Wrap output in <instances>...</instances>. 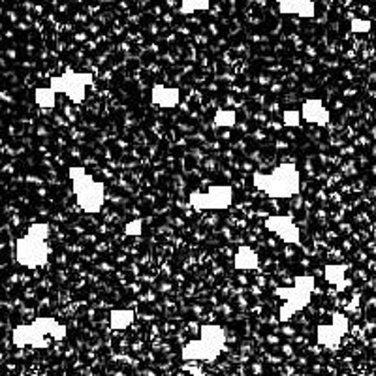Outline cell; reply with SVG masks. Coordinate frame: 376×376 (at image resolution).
<instances>
[{
  "instance_id": "obj_1",
  "label": "cell",
  "mask_w": 376,
  "mask_h": 376,
  "mask_svg": "<svg viewBox=\"0 0 376 376\" xmlns=\"http://www.w3.org/2000/svg\"><path fill=\"white\" fill-rule=\"evenodd\" d=\"M66 333H68L66 325L58 324L51 316H42L30 324L15 325L12 331V341L18 348L30 346L44 350L51 344V339H47V337H53V341H63Z\"/></svg>"
},
{
  "instance_id": "obj_2",
  "label": "cell",
  "mask_w": 376,
  "mask_h": 376,
  "mask_svg": "<svg viewBox=\"0 0 376 376\" xmlns=\"http://www.w3.org/2000/svg\"><path fill=\"white\" fill-rule=\"evenodd\" d=\"M252 182L258 190H262L263 194H268L269 198H280V200L299 194V190H301L299 170L290 162L280 164L271 173L256 171L252 175Z\"/></svg>"
},
{
  "instance_id": "obj_3",
  "label": "cell",
  "mask_w": 376,
  "mask_h": 376,
  "mask_svg": "<svg viewBox=\"0 0 376 376\" xmlns=\"http://www.w3.org/2000/svg\"><path fill=\"white\" fill-rule=\"evenodd\" d=\"M68 177L74 187V194L77 206L89 215H96L102 209L106 201V184L96 181L94 177L81 165H72L68 170Z\"/></svg>"
},
{
  "instance_id": "obj_4",
  "label": "cell",
  "mask_w": 376,
  "mask_h": 376,
  "mask_svg": "<svg viewBox=\"0 0 376 376\" xmlns=\"http://www.w3.org/2000/svg\"><path fill=\"white\" fill-rule=\"evenodd\" d=\"M226 344V331L218 324L201 325L200 339L182 346L181 358L184 361H215Z\"/></svg>"
},
{
  "instance_id": "obj_5",
  "label": "cell",
  "mask_w": 376,
  "mask_h": 376,
  "mask_svg": "<svg viewBox=\"0 0 376 376\" xmlns=\"http://www.w3.org/2000/svg\"><path fill=\"white\" fill-rule=\"evenodd\" d=\"M316 280L311 275H303V277H296L294 286L290 288H277V296L280 299H284L282 307L279 308V320L280 322H288L296 313L303 311L311 303V296H313Z\"/></svg>"
},
{
  "instance_id": "obj_6",
  "label": "cell",
  "mask_w": 376,
  "mask_h": 376,
  "mask_svg": "<svg viewBox=\"0 0 376 376\" xmlns=\"http://www.w3.org/2000/svg\"><path fill=\"white\" fill-rule=\"evenodd\" d=\"M49 245L47 241L38 239L35 235L25 234L23 237H19L15 241V260L19 265H23L27 269H36L46 265L49 262Z\"/></svg>"
},
{
  "instance_id": "obj_7",
  "label": "cell",
  "mask_w": 376,
  "mask_h": 376,
  "mask_svg": "<svg viewBox=\"0 0 376 376\" xmlns=\"http://www.w3.org/2000/svg\"><path fill=\"white\" fill-rule=\"evenodd\" d=\"M94 81V75L89 74V72H74V70H68L64 72L63 75H57L53 77L49 83H51V91L57 94V92H63V94H68V98L74 104H81L85 100L87 87L92 85Z\"/></svg>"
},
{
  "instance_id": "obj_8",
  "label": "cell",
  "mask_w": 376,
  "mask_h": 376,
  "mask_svg": "<svg viewBox=\"0 0 376 376\" xmlns=\"http://www.w3.org/2000/svg\"><path fill=\"white\" fill-rule=\"evenodd\" d=\"M232 200H234V190L226 184L211 187L207 192L196 190L188 198L190 206L194 207L196 211H223L232 206Z\"/></svg>"
},
{
  "instance_id": "obj_9",
  "label": "cell",
  "mask_w": 376,
  "mask_h": 376,
  "mask_svg": "<svg viewBox=\"0 0 376 376\" xmlns=\"http://www.w3.org/2000/svg\"><path fill=\"white\" fill-rule=\"evenodd\" d=\"M348 327H350V320L346 318V314L335 313L331 316V324H320L316 327V341L320 346L327 350H337L342 337L348 333Z\"/></svg>"
},
{
  "instance_id": "obj_10",
  "label": "cell",
  "mask_w": 376,
  "mask_h": 376,
  "mask_svg": "<svg viewBox=\"0 0 376 376\" xmlns=\"http://www.w3.org/2000/svg\"><path fill=\"white\" fill-rule=\"evenodd\" d=\"M265 228L279 235V239L288 243V245H301V234H299V228L294 224L292 217H284V215L269 217L265 220Z\"/></svg>"
},
{
  "instance_id": "obj_11",
  "label": "cell",
  "mask_w": 376,
  "mask_h": 376,
  "mask_svg": "<svg viewBox=\"0 0 376 376\" xmlns=\"http://www.w3.org/2000/svg\"><path fill=\"white\" fill-rule=\"evenodd\" d=\"M299 113H301V119L307 120L308 125L316 126H325L331 119L330 111H327V108H325L320 98H308L307 102L303 104Z\"/></svg>"
},
{
  "instance_id": "obj_12",
  "label": "cell",
  "mask_w": 376,
  "mask_h": 376,
  "mask_svg": "<svg viewBox=\"0 0 376 376\" xmlns=\"http://www.w3.org/2000/svg\"><path fill=\"white\" fill-rule=\"evenodd\" d=\"M279 12L284 15L313 19L316 15L314 0H279Z\"/></svg>"
},
{
  "instance_id": "obj_13",
  "label": "cell",
  "mask_w": 376,
  "mask_h": 376,
  "mask_svg": "<svg viewBox=\"0 0 376 376\" xmlns=\"http://www.w3.org/2000/svg\"><path fill=\"white\" fill-rule=\"evenodd\" d=\"M153 104H156L158 108H175L179 100H181V91L177 87H164V85H154L153 92H151Z\"/></svg>"
},
{
  "instance_id": "obj_14",
  "label": "cell",
  "mask_w": 376,
  "mask_h": 376,
  "mask_svg": "<svg viewBox=\"0 0 376 376\" xmlns=\"http://www.w3.org/2000/svg\"><path fill=\"white\" fill-rule=\"evenodd\" d=\"M346 263H327L324 268V277L330 284L337 286L339 292H342L346 290L348 284H350V280H346Z\"/></svg>"
},
{
  "instance_id": "obj_15",
  "label": "cell",
  "mask_w": 376,
  "mask_h": 376,
  "mask_svg": "<svg viewBox=\"0 0 376 376\" xmlns=\"http://www.w3.org/2000/svg\"><path fill=\"white\" fill-rule=\"evenodd\" d=\"M234 268L237 271H254L260 268V258L256 251H252L249 246H239L234 256Z\"/></svg>"
},
{
  "instance_id": "obj_16",
  "label": "cell",
  "mask_w": 376,
  "mask_h": 376,
  "mask_svg": "<svg viewBox=\"0 0 376 376\" xmlns=\"http://www.w3.org/2000/svg\"><path fill=\"white\" fill-rule=\"evenodd\" d=\"M134 320H136V313L132 308H115L109 316V324H111V330L125 331L134 324Z\"/></svg>"
},
{
  "instance_id": "obj_17",
  "label": "cell",
  "mask_w": 376,
  "mask_h": 376,
  "mask_svg": "<svg viewBox=\"0 0 376 376\" xmlns=\"http://www.w3.org/2000/svg\"><path fill=\"white\" fill-rule=\"evenodd\" d=\"M211 6V0H181V13L190 15L196 12H206Z\"/></svg>"
},
{
  "instance_id": "obj_18",
  "label": "cell",
  "mask_w": 376,
  "mask_h": 376,
  "mask_svg": "<svg viewBox=\"0 0 376 376\" xmlns=\"http://www.w3.org/2000/svg\"><path fill=\"white\" fill-rule=\"evenodd\" d=\"M55 92L51 91V87H42L36 91V104L44 109L55 108Z\"/></svg>"
},
{
  "instance_id": "obj_19",
  "label": "cell",
  "mask_w": 376,
  "mask_h": 376,
  "mask_svg": "<svg viewBox=\"0 0 376 376\" xmlns=\"http://www.w3.org/2000/svg\"><path fill=\"white\" fill-rule=\"evenodd\" d=\"M27 234L35 235V237H38V239L47 241V237H49V224H46V223L32 224V226L27 230Z\"/></svg>"
},
{
  "instance_id": "obj_20",
  "label": "cell",
  "mask_w": 376,
  "mask_h": 376,
  "mask_svg": "<svg viewBox=\"0 0 376 376\" xmlns=\"http://www.w3.org/2000/svg\"><path fill=\"white\" fill-rule=\"evenodd\" d=\"M215 123L218 126H234L235 125V113L234 111H220L215 117Z\"/></svg>"
},
{
  "instance_id": "obj_21",
  "label": "cell",
  "mask_w": 376,
  "mask_h": 376,
  "mask_svg": "<svg viewBox=\"0 0 376 376\" xmlns=\"http://www.w3.org/2000/svg\"><path fill=\"white\" fill-rule=\"evenodd\" d=\"M299 123H301V113H299V111H286L284 113L286 126H299Z\"/></svg>"
},
{
  "instance_id": "obj_22",
  "label": "cell",
  "mask_w": 376,
  "mask_h": 376,
  "mask_svg": "<svg viewBox=\"0 0 376 376\" xmlns=\"http://www.w3.org/2000/svg\"><path fill=\"white\" fill-rule=\"evenodd\" d=\"M352 30L353 32H369L370 23L365 19H353L352 21Z\"/></svg>"
},
{
  "instance_id": "obj_23",
  "label": "cell",
  "mask_w": 376,
  "mask_h": 376,
  "mask_svg": "<svg viewBox=\"0 0 376 376\" xmlns=\"http://www.w3.org/2000/svg\"><path fill=\"white\" fill-rule=\"evenodd\" d=\"M142 220H134V223H130L128 226H126V234L130 235H139L142 234Z\"/></svg>"
}]
</instances>
